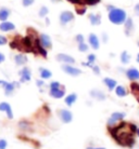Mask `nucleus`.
Here are the masks:
<instances>
[{
	"instance_id": "412c9836",
	"label": "nucleus",
	"mask_w": 139,
	"mask_h": 149,
	"mask_svg": "<svg viewBox=\"0 0 139 149\" xmlns=\"http://www.w3.org/2000/svg\"><path fill=\"white\" fill-rule=\"evenodd\" d=\"M103 82H104V84L108 86V89L109 91H113V90L115 89V86H116V81L114 80V79H111V78H104L103 79Z\"/></svg>"
},
{
	"instance_id": "a878e982",
	"label": "nucleus",
	"mask_w": 139,
	"mask_h": 149,
	"mask_svg": "<svg viewBox=\"0 0 139 149\" xmlns=\"http://www.w3.org/2000/svg\"><path fill=\"white\" fill-rule=\"evenodd\" d=\"M39 72H40V77L42 79H49L52 74H51V71L48 70V69H46V68H39Z\"/></svg>"
},
{
	"instance_id": "6ab92c4d",
	"label": "nucleus",
	"mask_w": 139,
	"mask_h": 149,
	"mask_svg": "<svg viewBox=\"0 0 139 149\" xmlns=\"http://www.w3.org/2000/svg\"><path fill=\"white\" fill-rule=\"evenodd\" d=\"M131 91H132V94L135 96L136 100H137V102L139 103V83L132 82V84H131Z\"/></svg>"
},
{
	"instance_id": "4468645a",
	"label": "nucleus",
	"mask_w": 139,
	"mask_h": 149,
	"mask_svg": "<svg viewBox=\"0 0 139 149\" xmlns=\"http://www.w3.org/2000/svg\"><path fill=\"white\" fill-rule=\"evenodd\" d=\"M50 96L54 97V98H62L65 95V90L62 88H58V89H50Z\"/></svg>"
},
{
	"instance_id": "e433bc0d",
	"label": "nucleus",
	"mask_w": 139,
	"mask_h": 149,
	"mask_svg": "<svg viewBox=\"0 0 139 149\" xmlns=\"http://www.w3.org/2000/svg\"><path fill=\"white\" fill-rule=\"evenodd\" d=\"M92 69H94V72L96 74H100V68L98 66H92Z\"/></svg>"
},
{
	"instance_id": "72a5a7b5",
	"label": "nucleus",
	"mask_w": 139,
	"mask_h": 149,
	"mask_svg": "<svg viewBox=\"0 0 139 149\" xmlns=\"http://www.w3.org/2000/svg\"><path fill=\"white\" fill-rule=\"evenodd\" d=\"M77 13L78 14H80V15H83V14H85V12H86V8H85V6H84L83 8H77Z\"/></svg>"
},
{
	"instance_id": "dca6fc26",
	"label": "nucleus",
	"mask_w": 139,
	"mask_h": 149,
	"mask_svg": "<svg viewBox=\"0 0 139 149\" xmlns=\"http://www.w3.org/2000/svg\"><path fill=\"white\" fill-rule=\"evenodd\" d=\"M14 29H15V25L11 22L4 21V22H2L0 24V30H2V31H11V30H14Z\"/></svg>"
},
{
	"instance_id": "c756f323",
	"label": "nucleus",
	"mask_w": 139,
	"mask_h": 149,
	"mask_svg": "<svg viewBox=\"0 0 139 149\" xmlns=\"http://www.w3.org/2000/svg\"><path fill=\"white\" fill-rule=\"evenodd\" d=\"M34 1L35 0H22V4L24 7H30L34 3Z\"/></svg>"
},
{
	"instance_id": "79ce46f5",
	"label": "nucleus",
	"mask_w": 139,
	"mask_h": 149,
	"mask_svg": "<svg viewBox=\"0 0 139 149\" xmlns=\"http://www.w3.org/2000/svg\"><path fill=\"white\" fill-rule=\"evenodd\" d=\"M87 149H105V148H102V147H100V148H94V147H88Z\"/></svg>"
},
{
	"instance_id": "4be33fe9",
	"label": "nucleus",
	"mask_w": 139,
	"mask_h": 149,
	"mask_svg": "<svg viewBox=\"0 0 139 149\" xmlns=\"http://www.w3.org/2000/svg\"><path fill=\"white\" fill-rule=\"evenodd\" d=\"M10 14H11V11L9 9H7V8H1L0 9V21H2V22L7 21Z\"/></svg>"
},
{
	"instance_id": "7ed1b4c3",
	"label": "nucleus",
	"mask_w": 139,
	"mask_h": 149,
	"mask_svg": "<svg viewBox=\"0 0 139 149\" xmlns=\"http://www.w3.org/2000/svg\"><path fill=\"white\" fill-rule=\"evenodd\" d=\"M0 86H2L4 89V94L9 96V95H11L13 93V91L15 90V88H19L20 86V83L18 82H7V81H4V80H0Z\"/></svg>"
},
{
	"instance_id": "a211bd4d",
	"label": "nucleus",
	"mask_w": 139,
	"mask_h": 149,
	"mask_svg": "<svg viewBox=\"0 0 139 149\" xmlns=\"http://www.w3.org/2000/svg\"><path fill=\"white\" fill-rule=\"evenodd\" d=\"M14 62L16 65H19V66H22L24 64L27 63V57L26 55H24V54H16L14 56Z\"/></svg>"
},
{
	"instance_id": "9b49d317",
	"label": "nucleus",
	"mask_w": 139,
	"mask_h": 149,
	"mask_svg": "<svg viewBox=\"0 0 139 149\" xmlns=\"http://www.w3.org/2000/svg\"><path fill=\"white\" fill-rule=\"evenodd\" d=\"M56 58L58 62H62V63H65V64L75 63L74 57H72V56H70V55H66V54H58V55L56 56Z\"/></svg>"
},
{
	"instance_id": "2eb2a0df",
	"label": "nucleus",
	"mask_w": 139,
	"mask_h": 149,
	"mask_svg": "<svg viewBox=\"0 0 139 149\" xmlns=\"http://www.w3.org/2000/svg\"><path fill=\"white\" fill-rule=\"evenodd\" d=\"M20 76H21V82H26L30 80V68L24 67L22 70L20 71Z\"/></svg>"
},
{
	"instance_id": "9d476101",
	"label": "nucleus",
	"mask_w": 139,
	"mask_h": 149,
	"mask_svg": "<svg viewBox=\"0 0 139 149\" xmlns=\"http://www.w3.org/2000/svg\"><path fill=\"white\" fill-rule=\"evenodd\" d=\"M0 111L7 112L8 118H9V119H13V112H12L11 106H10L9 103H6V102L0 103Z\"/></svg>"
},
{
	"instance_id": "1a4fd4ad",
	"label": "nucleus",
	"mask_w": 139,
	"mask_h": 149,
	"mask_svg": "<svg viewBox=\"0 0 139 149\" xmlns=\"http://www.w3.org/2000/svg\"><path fill=\"white\" fill-rule=\"evenodd\" d=\"M126 77H127L131 81L139 80V70L135 67L129 68V69L126 70Z\"/></svg>"
},
{
	"instance_id": "f704fd0d",
	"label": "nucleus",
	"mask_w": 139,
	"mask_h": 149,
	"mask_svg": "<svg viewBox=\"0 0 139 149\" xmlns=\"http://www.w3.org/2000/svg\"><path fill=\"white\" fill-rule=\"evenodd\" d=\"M75 39H76V41H77L78 43H82V42H84V36H83V35H77Z\"/></svg>"
},
{
	"instance_id": "58836bf2",
	"label": "nucleus",
	"mask_w": 139,
	"mask_h": 149,
	"mask_svg": "<svg viewBox=\"0 0 139 149\" xmlns=\"http://www.w3.org/2000/svg\"><path fill=\"white\" fill-rule=\"evenodd\" d=\"M44 84H45V82L42 81V80H38V81H37V86H44Z\"/></svg>"
},
{
	"instance_id": "a18cd8bd",
	"label": "nucleus",
	"mask_w": 139,
	"mask_h": 149,
	"mask_svg": "<svg viewBox=\"0 0 139 149\" xmlns=\"http://www.w3.org/2000/svg\"><path fill=\"white\" fill-rule=\"evenodd\" d=\"M53 1H54V2H58V1H60V0H53Z\"/></svg>"
},
{
	"instance_id": "393cba45",
	"label": "nucleus",
	"mask_w": 139,
	"mask_h": 149,
	"mask_svg": "<svg viewBox=\"0 0 139 149\" xmlns=\"http://www.w3.org/2000/svg\"><path fill=\"white\" fill-rule=\"evenodd\" d=\"M121 62L123 64H128L131 62V55L127 51H123L121 53Z\"/></svg>"
},
{
	"instance_id": "473e14b6",
	"label": "nucleus",
	"mask_w": 139,
	"mask_h": 149,
	"mask_svg": "<svg viewBox=\"0 0 139 149\" xmlns=\"http://www.w3.org/2000/svg\"><path fill=\"white\" fill-rule=\"evenodd\" d=\"M7 42H8V39L4 36H1L0 35V45H7Z\"/></svg>"
},
{
	"instance_id": "0eeeda50",
	"label": "nucleus",
	"mask_w": 139,
	"mask_h": 149,
	"mask_svg": "<svg viewBox=\"0 0 139 149\" xmlns=\"http://www.w3.org/2000/svg\"><path fill=\"white\" fill-rule=\"evenodd\" d=\"M74 19V14L71 11H64L60 15V23L62 25H66L68 23L72 22Z\"/></svg>"
},
{
	"instance_id": "ddd939ff",
	"label": "nucleus",
	"mask_w": 139,
	"mask_h": 149,
	"mask_svg": "<svg viewBox=\"0 0 139 149\" xmlns=\"http://www.w3.org/2000/svg\"><path fill=\"white\" fill-rule=\"evenodd\" d=\"M88 41H89V45H91V48L94 49V50H98L99 49V47H100V41H99V38L95 34L89 35Z\"/></svg>"
},
{
	"instance_id": "cd10ccee",
	"label": "nucleus",
	"mask_w": 139,
	"mask_h": 149,
	"mask_svg": "<svg viewBox=\"0 0 139 149\" xmlns=\"http://www.w3.org/2000/svg\"><path fill=\"white\" fill-rule=\"evenodd\" d=\"M78 50L80 52H87V51H88V45H87L85 42L78 43Z\"/></svg>"
},
{
	"instance_id": "a19ab883",
	"label": "nucleus",
	"mask_w": 139,
	"mask_h": 149,
	"mask_svg": "<svg viewBox=\"0 0 139 149\" xmlns=\"http://www.w3.org/2000/svg\"><path fill=\"white\" fill-rule=\"evenodd\" d=\"M102 39H103V41H104V42H107V40H108V37H107V34H103V37H102Z\"/></svg>"
},
{
	"instance_id": "423d86ee",
	"label": "nucleus",
	"mask_w": 139,
	"mask_h": 149,
	"mask_svg": "<svg viewBox=\"0 0 139 149\" xmlns=\"http://www.w3.org/2000/svg\"><path fill=\"white\" fill-rule=\"evenodd\" d=\"M135 29V25H134V22H133L132 17H127L126 21L124 22V33L126 36H131L132 33Z\"/></svg>"
},
{
	"instance_id": "37998d69",
	"label": "nucleus",
	"mask_w": 139,
	"mask_h": 149,
	"mask_svg": "<svg viewBox=\"0 0 139 149\" xmlns=\"http://www.w3.org/2000/svg\"><path fill=\"white\" fill-rule=\"evenodd\" d=\"M136 134H137V136H139V129H137V131H136Z\"/></svg>"
},
{
	"instance_id": "5701e85b",
	"label": "nucleus",
	"mask_w": 139,
	"mask_h": 149,
	"mask_svg": "<svg viewBox=\"0 0 139 149\" xmlns=\"http://www.w3.org/2000/svg\"><path fill=\"white\" fill-rule=\"evenodd\" d=\"M115 94L119 97H124L127 95V90L123 86H115Z\"/></svg>"
},
{
	"instance_id": "bb28decb",
	"label": "nucleus",
	"mask_w": 139,
	"mask_h": 149,
	"mask_svg": "<svg viewBox=\"0 0 139 149\" xmlns=\"http://www.w3.org/2000/svg\"><path fill=\"white\" fill-rule=\"evenodd\" d=\"M48 13H49L48 8H47V7H42V8H40V10H39V13H38V14H39V16H40V17H45Z\"/></svg>"
},
{
	"instance_id": "7c9ffc66",
	"label": "nucleus",
	"mask_w": 139,
	"mask_h": 149,
	"mask_svg": "<svg viewBox=\"0 0 139 149\" xmlns=\"http://www.w3.org/2000/svg\"><path fill=\"white\" fill-rule=\"evenodd\" d=\"M58 88H61V84L58 81H52L50 83V89H58Z\"/></svg>"
},
{
	"instance_id": "f3484780",
	"label": "nucleus",
	"mask_w": 139,
	"mask_h": 149,
	"mask_svg": "<svg viewBox=\"0 0 139 149\" xmlns=\"http://www.w3.org/2000/svg\"><path fill=\"white\" fill-rule=\"evenodd\" d=\"M88 17H89V21H90L91 25H100L101 24V15L100 14H95V13H90V14L88 15Z\"/></svg>"
},
{
	"instance_id": "c9c22d12",
	"label": "nucleus",
	"mask_w": 139,
	"mask_h": 149,
	"mask_svg": "<svg viewBox=\"0 0 139 149\" xmlns=\"http://www.w3.org/2000/svg\"><path fill=\"white\" fill-rule=\"evenodd\" d=\"M134 12H135V14L137 15V16H139V2L135 6V8H134Z\"/></svg>"
},
{
	"instance_id": "aec40b11",
	"label": "nucleus",
	"mask_w": 139,
	"mask_h": 149,
	"mask_svg": "<svg viewBox=\"0 0 139 149\" xmlns=\"http://www.w3.org/2000/svg\"><path fill=\"white\" fill-rule=\"evenodd\" d=\"M90 95L94 97V98L98 100V101H104L105 100L104 93L101 92V91H98V90H92L90 92Z\"/></svg>"
},
{
	"instance_id": "b1692460",
	"label": "nucleus",
	"mask_w": 139,
	"mask_h": 149,
	"mask_svg": "<svg viewBox=\"0 0 139 149\" xmlns=\"http://www.w3.org/2000/svg\"><path fill=\"white\" fill-rule=\"evenodd\" d=\"M76 100H77V95H76L75 93H72L65 97L64 101H65V104L68 105V106H72V105L76 102Z\"/></svg>"
},
{
	"instance_id": "4c0bfd02",
	"label": "nucleus",
	"mask_w": 139,
	"mask_h": 149,
	"mask_svg": "<svg viewBox=\"0 0 139 149\" xmlns=\"http://www.w3.org/2000/svg\"><path fill=\"white\" fill-rule=\"evenodd\" d=\"M4 60H6V56L2 54V53H0V64L1 63H4Z\"/></svg>"
},
{
	"instance_id": "2f4dec72",
	"label": "nucleus",
	"mask_w": 139,
	"mask_h": 149,
	"mask_svg": "<svg viewBox=\"0 0 139 149\" xmlns=\"http://www.w3.org/2000/svg\"><path fill=\"white\" fill-rule=\"evenodd\" d=\"M8 143L6 139H0V149H7Z\"/></svg>"
},
{
	"instance_id": "6e6552de",
	"label": "nucleus",
	"mask_w": 139,
	"mask_h": 149,
	"mask_svg": "<svg viewBox=\"0 0 139 149\" xmlns=\"http://www.w3.org/2000/svg\"><path fill=\"white\" fill-rule=\"evenodd\" d=\"M59 115H60V119L62 120L63 123H70L73 120V113L68 109H61L59 111Z\"/></svg>"
},
{
	"instance_id": "c85d7f7f",
	"label": "nucleus",
	"mask_w": 139,
	"mask_h": 149,
	"mask_svg": "<svg viewBox=\"0 0 139 149\" xmlns=\"http://www.w3.org/2000/svg\"><path fill=\"white\" fill-rule=\"evenodd\" d=\"M87 60H88V63L94 64L96 62V55L95 54H89V55L87 56Z\"/></svg>"
},
{
	"instance_id": "f8f14e48",
	"label": "nucleus",
	"mask_w": 139,
	"mask_h": 149,
	"mask_svg": "<svg viewBox=\"0 0 139 149\" xmlns=\"http://www.w3.org/2000/svg\"><path fill=\"white\" fill-rule=\"evenodd\" d=\"M39 42H40V45H42L45 49H50L51 47H52V43H51L50 37L46 34L40 35V37H39Z\"/></svg>"
},
{
	"instance_id": "c03bdc74",
	"label": "nucleus",
	"mask_w": 139,
	"mask_h": 149,
	"mask_svg": "<svg viewBox=\"0 0 139 149\" xmlns=\"http://www.w3.org/2000/svg\"><path fill=\"white\" fill-rule=\"evenodd\" d=\"M137 63H139V53H138V55H137Z\"/></svg>"
},
{
	"instance_id": "20e7f679",
	"label": "nucleus",
	"mask_w": 139,
	"mask_h": 149,
	"mask_svg": "<svg viewBox=\"0 0 139 149\" xmlns=\"http://www.w3.org/2000/svg\"><path fill=\"white\" fill-rule=\"evenodd\" d=\"M125 116H126L125 112H113L108 120V127H114L119 121H122L124 119Z\"/></svg>"
},
{
	"instance_id": "ea45409f",
	"label": "nucleus",
	"mask_w": 139,
	"mask_h": 149,
	"mask_svg": "<svg viewBox=\"0 0 139 149\" xmlns=\"http://www.w3.org/2000/svg\"><path fill=\"white\" fill-rule=\"evenodd\" d=\"M115 7H113V6H107V9H108V11H111L112 9H114Z\"/></svg>"
},
{
	"instance_id": "f03ea898",
	"label": "nucleus",
	"mask_w": 139,
	"mask_h": 149,
	"mask_svg": "<svg viewBox=\"0 0 139 149\" xmlns=\"http://www.w3.org/2000/svg\"><path fill=\"white\" fill-rule=\"evenodd\" d=\"M127 19L126 12L123 9L120 8H114L111 11H109V19L110 22L115 24V25H122Z\"/></svg>"
},
{
	"instance_id": "f257e3e1",
	"label": "nucleus",
	"mask_w": 139,
	"mask_h": 149,
	"mask_svg": "<svg viewBox=\"0 0 139 149\" xmlns=\"http://www.w3.org/2000/svg\"><path fill=\"white\" fill-rule=\"evenodd\" d=\"M110 134L119 145L123 147H133L135 144V134L137 127L133 123L121 122L119 125L109 127Z\"/></svg>"
},
{
	"instance_id": "39448f33",
	"label": "nucleus",
	"mask_w": 139,
	"mask_h": 149,
	"mask_svg": "<svg viewBox=\"0 0 139 149\" xmlns=\"http://www.w3.org/2000/svg\"><path fill=\"white\" fill-rule=\"evenodd\" d=\"M62 69L64 70L65 74H70V76H73V77H76V76H78V74H82V70H80V69L73 67V66H71L70 64H65V65H63V66H62Z\"/></svg>"
}]
</instances>
